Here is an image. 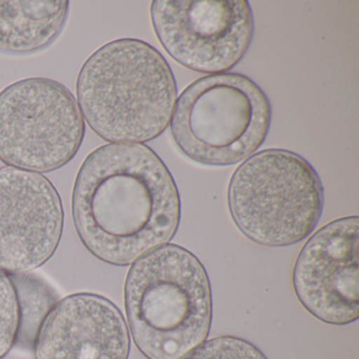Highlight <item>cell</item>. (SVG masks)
Returning a JSON list of instances; mask_svg holds the SVG:
<instances>
[{
  "mask_svg": "<svg viewBox=\"0 0 359 359\" xmlns=\"http://www.w3.org/2000/svg\"><path fill=\"white\" fill-rule=\"evenodd\" d=\"M72 217L83 247L104 264L127 266L168 245L182 218L175 180L142 144H108L77 172Z\"/></svg>",
  "mask_w": 359,
  "mask_h": 359,
  "instance_id": "cell-1",
  "label": "cell"
},
{
  "mask_svg": "<svg viewBox=\"0 0 359 359\" xmlns=\"http://www.w3.org/2000/svg\"><path fill=\"white\" fill-rule=\"evenodd\" d=\"M83 121L110 144H142L170 125L177 85L165 58L135 39L111 41L94 52L76 81Z\"/></svg>",
  "mask_w": 359,
  "mask_h": 359,
  "instance_id": "cell-2",
  "label": "cell"
},
{
  "mask_svg": "<svg viewBox=\"0 0 359 359\" xmlns=\"http://www.w3.org/2000/svg\"><path fill=\"white\" fill-rule=\"evenodd\" d=\"M123 297L129 332L147 359H182L209 336V276L186 248L168 243L136 260Z\"/></svg>",
  "mask_w": 359,
  "mask_h": 359,
  "instance_id": "cell-3",
  "label": "cell"
},
{
  "mask_svg": "<svg viewBox=\"0 0 359 359\" xmlns=\"http://www.w3.org/2000/svg\"><path fill=\"white\" fill-rule=\"evenodd\" d=\"M325 205L316 170L297 153H254L233 173L228 207L235 226L262 247L296 245L315 230Z\"/></svg>",
  "mask_w": 359,
  "mask_h": 359,
  "instance_id": "cell-4",
  "label": "cell"
},
{
  "mask_svg": "<svg viewBox=\"0 0 359 359\" xmlns=\"http://www.w3.org/2000/svg\"><path fill=\"white\" fill-rule=\"evenodd\" d=\"M272 121L270 100L245 75L222 73L196 79L176 100L170 121L178 150L194 163L229 167L264 144Z\"/></svg>",
  "mask_w": 359,
  "mask_h": 359,
  "instance_id": "cell-5",
  "label": "cell"
},
{
  "mask_svg": "<svg viewBox=\"0 0 359 359\" xmlns=\"http://www.w3.org/2000/svg\"><path fill=\"white\" fill-rule=\"evenodd\" d=\"M86 123L70 90L51 79L31 77L0 91V161L50 173L79 153Z\"/></svg>",
  "mask_w": 359,
  "mask_h": 359,
  "instance_id": "cell-6",
  "label": "cell"
},
{
  "mask_svg": "<svg viewBox=\"0 0 359 359\" xmlns=\"http://www.w3.org/2000/svg\"><path fill=\"white\" fill-rule=\"evenodd\" d=\"M150 13L163 49L195 72L228 73L253 41L255 24L247 0H154Z\"/></svg>",
  "mask_w": 359,
  "mask_h": 359,
  "instance_id": "cell-7",
  "label": "cell"
},
{
  "mask_svg": "<svg viewBox=\"0 0 359 359\" xmlns=\"http://www.w3.org/2000/svg\"><path fill=\"white\" fill-rule=\"evenodd\" d=\"M64 224L62 197L49 178L0 168V270L28 274L47 264L57 251Z\"/></svg>",
  "mask_w": 359,
  "mask_h": 359,
  "instance_id": "cell-8",
  "label": "cell"
},
{
  "mask_svg": "<svg viewBox=\"0 0 359 359\" xmlns=\"http://www.w3.org/2000/svg\"><path fill=\"white\" fill-rule=\"evenodd\" d=\"M358 216L338 218L308 239L296 258V297L323 323L346 325L359 317Z\"/></svg>",
  "mask_w": 359,
  "mask_h": 359,
  "instance_id": "cell-9",
  "label": "cell"
},
{
  "mask_svg": "<svg viewBox=\"0 0 359 359\" xmlns=\"http://www.w3.org/2000/svg\"><path fill=\"white\" fill-rule=\"evenodd\" d=\"M35 359H129L131 338L121 311L104 296L57 300L33 341Z\"/></svg>",
  "mask_w": 359,
  "mask_h": 359,
  "instance_id": "cell-10",
  "label": "cell"
},
{
  "mask_svg": "<svg viewBox=\"0 0 359 359\" xmlns=\"http://www.w3.org/2000/svg\"><path fill=\"white\" fill-rule=\"evenodd\" d=\"M67 0H0V51L25 55L46 49L68 20Z\"/></svg>",
  "mask_w": 359,
  "mask_h": 359,
  "instance_id": "cell-11",
  "label": "cell"
},
{
  "mask_svg": "<svg viewBox=\"0 0 359 359\" xmlns=\"http://www.w3.org/2000/svg\"><path fill=\"white\" fill-rule=\"evenodd\" d=\"M20 304V327L18 342L33 344L37 331L52 306L53 292L45 283L28 274L12 275Z\"/></svg>",
  "mask_w": 359,
  "mask_h": 359,
  "instance_id": "cell-12",
  "label": "cell"
},
{
  "mask_svg": "<svg viewBox=\"0 0 359 359\" xmlns=\"http://www.w3.org/2000/svg\"><path fill=\"white\" fill-rule=\"evenodd\" d=\"M20 304L13 277L0 270V359L7 356L18 339Z\"/></svg>",
  "mask_w": 359,
  "mask_h": 359,
  "instance_id": "cell-13",
  "label": "cell"
},
{
  "mask_svg": "<svg viewBox=\"0 0 359 359\" xmlns=\"http://www.w3.org/2000/svg\"><path fill=\"white\" fill-rule=\"evenodd\" d=\"M182 359H268L252 342L236 336L205 340Z\"/></svg>",
  "mask_w": 359,
  "mask_h": 359,
  "instance_id": "cell-14",
  "label": "cell"
}]
</instances>
